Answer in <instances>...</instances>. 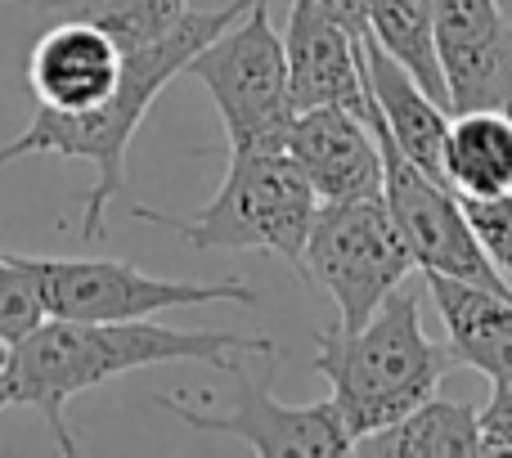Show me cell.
Masks as SVG:
<instances>
[{
  "instance_id": "1",
  "label": "cell",
  "mask_w": 512,
  "mask_h": 458,
  "mask_svg": "<svg viewBox=\"0 0 512 458\" xmlns=\"http://www.w3.org/2000/svg\"><path fill=\"white\" fill-rule=\"evenodd\" d=\"M239 355H274L270 337L248 333H212V328H167L153 319H41L27 337H18L5 355V378L14 405L41 409L54 445L77 454V436L68 427V405L81 391L149 364L198 360L234 373Z\"/></svg>"
},
{
  "instance_id": "2",
  "label": "cell",
  "mask_w": 512,
  "mask_h": 458,
  "mask_svg": "<svg viewBox=\"0 0 512 458\" xmlns=\"http://www.w3.org/2000/svg\"><path fill=\"white\" fill-rule=\"evenodd\" d=\"M248 5L252 0H230L225 9H189L162 36L131 45L126 50V68H122V86L99 108H90V113H50V108H36L32 122L14 140L0 144V171L23 158H36V153L90 162L95 167V185L81 194V238L99 243L104 238L108 207L126 189V153H131V140L140 131V122L149 117L153 99L176 77H185L189 59L212 36H221Z\"/></svg>"
},
{
  "instance_id": "3",
  "label": "cell",
  "mask_w": 512,
  "mask_h": 458,
  "mask_svg": "<svg viewBox=\"0 0 512 458\" xmlns=\"http://www.w3.org/2000/svg\"><path fill=\"white\" fill-rule=\"evenodd\" d=\"M450 364V346H436L423 328V292L405 283L360 328L333 324L315 333V369L328 378V400L342 414L351 445L436 396Z\"/></svg>"
},
{
  "instance_id": "4",
  "label": "cell",
  "mask_w": 512,
  "mask_h": 458,
  "mask_svg": "<svg viewBox=\"0 0 512 458\" xmlns=\"http://www.w3.org/2000/svg\"><path fill=\"white\" fill-rule=\"evenodd\" d=\"M315 212L319 198L288 149L230 153L221 189L189 216L131 207L135 221L167 229L198 252H270L297 270Z\"/></svg>"
},
{
  "instance_id": "5",
  "label": "cell",
  "mask_w": 512,
  "mask_h": 458,
  "mask_svg": "<svg viewBox=\"0 0 512 458\" xmlns=\"http://www.w3.org/2000/svg\"><path fill=\"white\" fill-rule=\"evenodd\" d=\"M185 77H194L212 95L230 153L283 149L297 108H292L283 32H274L270 23V0H252L221 36H212L189 59Z\"/></svg>"
},
{
  "instance_id": "6",
  "label": "cell",
  "mask_w": 512,
  "mask_h": 458,
  "mask_svg": "<svg viewBox=\"0 0 512 458\" xmlns=\"http://www.w3.org/2000/svg\"><path fill=\"white\" fill-rule=\"evenodd\" d=\"M301 270L333 297L337 328H360L414 270V252L400 238L382 194L319 203Z\"/></svg>"
},
{
  "instance_id": "7",
  "label": "cell",
  "mask_w": 512,
  "mask_h": 458,
  "mask_svg": "<svg viewBox=\"0 0 512 458\" xmlns=\"http://www.w3.org/2000/svg\"><path fill=\"white\" fill-rule=\"evenodd\" d=\"M41 292L45 319H153L185 306H256V292L239 279L189 283L149 274L113 256H23Z\"/></svg>"
},
{
  "instance_id": "8",
  "label": "cell",
  "mask_w": 512,
  "mask_h": 458,
  "mask_svg": "<svg viewBox=\"0 0 512 458\" xmlns=\"http://www.w3.org/2000/svg\"><path fill=\"white\" fill-rule=\"evenodd\" d=\"M364 113L373 122L382 149V198L391 207V221H396L400 238L409 243L418 270H436V274H454V279L481 283V288H495L512 297V283L495 270V261L486 256L477 229H472L468 203L454 194L445 180L427 176L414 158H405L396 144V135L387 131V122L373 108V95L364 99Z\"/></svg>"
},
{
  "instance_id": "9",
  "label": "cell",
  "mask_w": 512,
  "mask_h": 458,
  "mask_svg": "<svg viewBox=\"0 0 512 458\" xmlns=\"http://www.w3.org/2000/svg\"><path fill=\"white\" fill-rule=\"evenodd\" d=\"M234 382H239V396H234L230 409H216V414H203V409L185 405L180 396H158L162 409L180 418L185 427L207 436H234L248 450L265 454V458H283V454H301V458H342L355 454L351 436L342 427V414H337L333 400H315V405H283L274 400L270 373L252 378L234 364Z\"/></svg>"
},
{
  "instance_id": "10",
  "label": "cell",
  "mask_w": 512,
  "mask_h": 458,
  "mask_svg": "<svg viewBox=\"0 0 512 458\" xmlns=\"http://www.w3.org/2000/svg\"><path fill=\"white\" fill-rule=\"evenodd\" d=\"M450 113H512V18L499 0H432Z\"/></svg>"
},
{
  "instance_id": "11",
  "label": "cell",
  "mask_w": 512,
  "mask_h": 458,
  "mask_svg": "<svg viewBox=\"0 0 512 458\" xmlns=\"http://www.w3.org/2000/svg\"><path fill=\"white\" fill-rule=\"evenodd\" d=\"M283 149L292 153V162L310 180L319 203L382 194V149L369 113L337 104L306 108L292 117Z\"/></svg>"
},
{
  "instance_id": "12",
  "label": "cell",
  "mask_w": 512,
  "mask_h": 458,
  "mask_svg": "<svg viewBox=\"0 0 512 458\" xmlns=\"http://www.w3.org/2000/svg\"><path fill=\"white\" fill-rule=\"evenodd\" d=\"M126 50L86 18H59L36 36L27 54V86L36 108L50 113H90L122 86Z\"/></svg>"
},
{
  "instance_id": "13",
  "label": "cell",
  "mask_w": 512,
  "mask_h": 458,
  "mask_svg": "<svg viewBox=\"0 0 512 458\" xmlns=\"http://www.w3.org/2000/svg\"><path fill=\"white\" fill-rule=\"evenodd\" d=\"M283 54H288L292 108H355L364 113L369 81H364L360 36H351L324 0H288V27H283Z\"/></svg>"
},
{
  "instance_id": "14",
  "label": "cell",
  "mask_w": 512,
  "mask_h": 458,
  "mask_svg": "<svg viewBox=\"0 0 512 458\" xmlns=\"http://www.w3.org/2000/svg\"><path fill=\"white\" fill-rule=\"evenodd\" d=\"M427 274V297L441 310L445 337H450V355L495 387L512 382V297L481 283L454 279V274Z\"/></svg>"
},
{
  "instance_id": "15",
  "label": "cell",
  "mask_w": 512,
  "mask_h": 458,
  "mask_svg": "<svg viewBox=\"0 0 512 458\" xmlns=\"http://www.w3.org/2000/svg\"><path fill=\"white\" fill-rule=\"evenodd\" d=\"M364 50V81H369V95L378 117L387 122V131L396 135L400 153L414 158L427 176L445 180V131H450V108L441 99H432L387 50L369 41L364 32L360 41ZM450 185V180H445Z\"/></svg>"
},
{
  "instance_id": "16",
  "label": "cell",
  "mask_w": 512,
  "mask_h": 458,
  "mask_svg": "<svg viewBox=\"0 0 512 458\" xmlns=\"http://www.w3.org/2000/svg\"><path fill=\"white\" fill-rule=\"evenodd\" d=\"M445 180L463 203L512 194V113H454L445 131Z\"/></svg>"
},
{
  "instance_id": "17",
  "label": "cell",
  "mask_w": 512,
  "mask_h": 458,
  "mask_svg": "<svg viewBox=\"0 0 512 458\" xmlns=\"http://www.w3.org/2000/svg\"><path fill=\"white\" fill-rule=\"evenodd\" d=\"M355 454L369 458H472L486 454L481 436V409L459 405V400L427 396L418 409H409L400 423L364 436Z\"/></svg>"
},
{
  "instance_id": "18",
  "label": "cell",
  "mask_w": 512,
  "mask_h": 458,
  "mask_svg": "<svg viewBox=\"0 0 512 458\" xmlns=\"http://www.w3.org/2000/svg\"><path fill=\"white\" fill-rule=\"evenodd\" d=\"M369 41L378 45V50H387L427 95L450 108L441 54H436L432 0H369Z\"/></svg>"
},
{
  "instance_id": "19",
  "label": "cell",
  "mask_w": 512,
  "mask_h": 458,
  "mask_svg": "<svg viewBox=\"0 0 512 458\" xmlns=\"http://www.w3.org/2000/svg\"><path fill=\"white\" fill-rule=\"evenodd\" d=\"M18 5L45 9L59 18H86V23L104 27L122 50L153 41L189 14V0H18Z\"/></svg>"
},
{
  "instance_id": "20",
  "label": "cell",
  "mask_w": 512,
  "mask_h": 458,
  "mask_svg": "<svg viewBox=\"0 0 512 458\" xmlns=\"http://www.w3.org/2000/svg\"><path fill=\"white\" fill-rule=\"evenodd\" d=\"M45 319L41 292H36V279L27 270L23 256L0 252V342L14 346L18 337H27L36 324Z\"/></svg>"
},
{
  "instance_id": "21",
  "label": "cell",
  "mask_w": 512,
  "mask_h": 458,
  "mask_svg": "<svg viewBox=\"0 0 512 458\" xmlns=\"http://www.w3.org/2000/svg\"><path fill=\"white\" fill-rule=\"evenodd\" d=\"M472 229H477L486 256L495 261V270L512 283V194L486 198V203H468Z\"/></svg>"
},
{
  "instance_id": "22",
  "label": "cell",
  "mask_w": 512,
  "mask_h": 458,
  "mask_svg": "<svg viewBox=\"0 0 512 458\" xmlns=\"http://www.w3.org/2000/svg\"><path fill=\"white\" fill-rule=\"evenodd\" d=\"M481 436H486V454H512V382L495 387L490 405L481 409Z\"/></svg>"
},
{
  "instance_id": "23",
  "label": "cell",
  "mask_w": 512,
  "mask_h": 458,
  "mask_svg": "<svg viewBox=\"0 0 512 458\" xmlns=\"http://www.w3.org/2000/svg\"><path fill=\"white\" fill-rule=\"evenodd\" d=\"M324 9L351 36H360V41H364V32H369V0H324Z\"/></svg>"
},
{
  "instance_id": "24",
  "label": "cell",
  "mask_w": 512,
  "mask_h": 458,
  "mask_svg": "<svg viewBox=\"0 0 512 458\" xmlns=\"http://www.w3.org/2000/svg\"><path fill=\"white\" fill-rule=\"evenodd\" d=\"M14 405V391H9V378H5V369H0V409H9Z\"/></svg>"
},
{
  "instance_id": "25",
  "label": "cell",
  "mask_w": 512,
  "mask_h": 458,
  "mask_svg": "<svg viewBox=\"0 0 512 458\" xmlns=\"http://www.w3.org/2000/svg\"><path fill=\"white\" fill-rule=\"evenodd\" d=\"M5 355H9V346H5V342H0V369H5Z\"/></svg>"
}]
</instances>
